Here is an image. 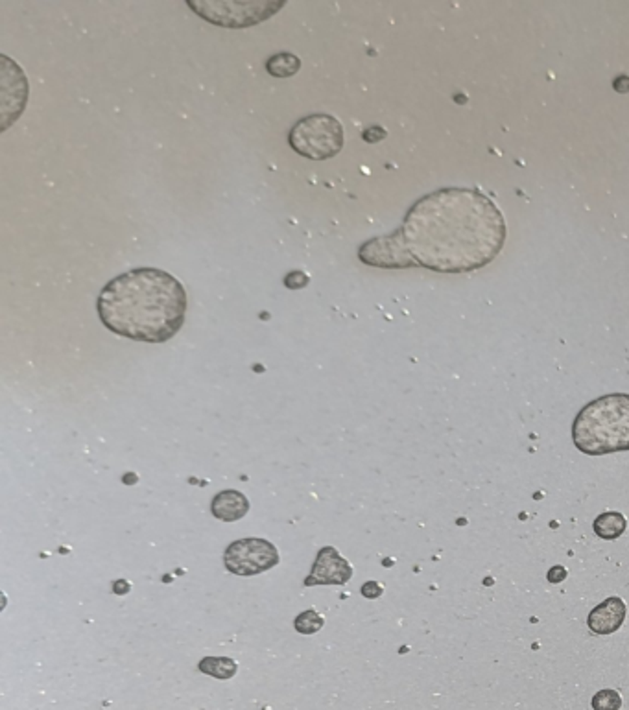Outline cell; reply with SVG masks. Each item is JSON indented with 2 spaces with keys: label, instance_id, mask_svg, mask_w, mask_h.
<instances>
[{
  "label": "cell",
  "instance_id": "6da1fadb",
  "mask_svg": "<svg viewBox=\"0 0 629 710\" xmlns=\"http://www.w3.org/2000/svg\"><path fill=\"white\" fill-rule=\"evenodd\" d=\"M400 233L415 264L442 273L484 268L506 242L502 212L471 188H442L421 197Z\"/></svg>",
  "mask_w": 629,
  "mask_h": 710
},
{
  "label": "cell",
  "instance_id": "7a4b0ae2",
  "mask_svg": "<svg viewBox=\"0 0 629 710\" xmlns=\"http://www.w3.org/2000/svg\"><path fill=\"white\" fill-rule=\"evenodd\" d=\"M183 285L159 268H133L115 277L98 295V316L118 336L146 343L174 338L187 316Z\"/></svg>",
  "mask_w": 629,
  "mask_h": 710
},
{
  "label": "cell",
  "instance_id": "3957f363",
  "mask_svg": "<svg viewBox=\"0 0 629 710\" xmlns=\"http://www.w3.org/2000/svg\"><path fill=\"white\" fill-rule=\"evenodd\" d=\"M572 440L589 456L629 450L628 393H611L589 402L574 419Z\"/></svg>",
  "mask_w": 629,
  "mask_h": 710
},
{
  "label": "cell",
  "instance_id": "277c9868",
  "mask_svg": "<svg viewBox=\"0 0 629 710\" xmlns=\"http://www.w3.org/2000/svg\"><path fill=\"white\" fill-rule=\"evenodd\" d=\"M342 122L327 113H316L301 118L294 124L288 135L292 150L306 159L325 161L333 159L343 148Z\"/></svg>",
  "mask_w": 629,
  "mask_h": 710
},
{
  "label": "cell",
  "instance_id": "5b68a950",
  "mask_svg": "<svg viewBox=\"0 0 629 710\" xmlns=\"http://www.w3.org/2000/svg\"><path fill=\"white\" fill-rule=\"evenodd\" d=\"M202 19L218 26H251L270 19L281 10L282 2H188Z\"/></svg>",
  "mask_w": 629,
  "mask_h": 710
},
{
  "label": "cell",
  "instance_id": "8992f818",
  "mask_svg": "<svg viewBox=\"0 0 629 710\" xmlns=\"http://www.w3.org/2000/svg\"><path fill=\"white\" fill-rule=\"evenodd\" d=\"M227 571L238 576H255L270 571L279 563V551L264 539H242L229 544L224 554Z\"/></svg>",
  "mask_w": 629,
  "mask_h": 710
},
{
  "label": "cell",
  "instance_id": "52a82bcc",
  "mask_svg": "<svg viewBox=\"0 0 629 710\" xmlns=\"http://www.w3.org/2000/svg\"><path fill=\"white\" fill-rule=\"evenodd\" d=\"M358 257L364 264L379 268H410L415 266V260L410 257L408 249L404 246L403 233L395 231L390 236L367 240L358 249Z\"/></svg>",
  "mask_w": 629,
  "mask_h": 710
},
{
  "label": "cell",
  "instance_id": "ba28073f",
  "mask_svg": "<svg viewBox=\"0 0 629 710\" xmlns=\"http://www.w3.org/2000/svg\"><path fill=\"white\" fill-rule=\"evenodd\" d=\"M352 576V566L340 556V551L333 546L321 548L314 568L305 580V587L316 585H345Z\"/></svg>",
  "mask_w": 629,
  "mask_h": 710
},
{
  "label": "cell",
  "instance_id": "9c48e42d",
  "mask_svg": "<svg viewBox=\"0 0 629 710\" xmlns=\"http://www.w3.org/2000/svg\"><path fill=\"white\" fill-rule=\"evenodd\" d=\"M625 614H628V607L622 600L616 598V596L607 598L598 607L592 609L591 614H589V629L596 635H611V633L618 631L620 626L624 624Z\"/></svg>",
  "mask_w": 629,
  "mask_h": 710
},
{
  "label": "cell",
  "instance_id": "30bf717a",
  "mask_svg": "<svg viewBox=\"0 0 629 710\" xmlns=\"http://www.w3.org/2000/svg\"><path fill=\"white\" fill-rule=\"evenodd\" d=\"M211 511L217 519L226 520V522H235V520L246 517V513L249 511V502L238 491H221L214 496Z\"/></svg>",
  "mask_w": 629,
  "mask_h": 710
},
{
  "label": "cell",
  "instance_id": "8fae6325",
  "mask_svg": "<svg viewBox=\"0 0 629 710\" xmlns=\"http://www.w3.org/2000/svg\"><path fill=\"white\" fill-rule=\"evenodd\" d=\"M628 528V520L622 513L618 511H607V513H601L596 520H594V532H596L598 537L607 539V541H613V539H618L622 533Z\"/></svg>",
  "mask_w": 629,
  "mask_h": 710
},
{
  "label": "cell",
  "instance_id": "7c38bea8",
  "mask_svg": "<svg viewBox=\"0 0 629 710\" xmlns=\"http://www.w3.org/2000/svg\"><path fill=\"white\" fill-rule=\"evenodd\" d=\"M301 69V59L296 54L290 52H282V54H275L266 61V70L273 78H290L296 76Z\"/></svg>",
  "mask_w": 629,
  "mask_h": 710
},
{
  "label": "cell",
  "instance_id": "4fadbf2b",
  "mask_svg": "<svg viewBox=\"0 0 629 710\" xmlns=\"http://www.w3.org/2000/svg\"><path fill=\"white\" fill-rule=\"evenodd\" d=\"M200 672L217 679H231L238 672V664L229 657H205L200 663Z\"/></svg>",
  "mask_w": 629,
  "mask_h": 710
},
{
  "label": "cell",
  "instance_id": "5bb4252c",
  "mask_svg": "<svg viewBox=\"0 0 629 710\" xmlns=\"http://www.w3.org/2000/svg\"><path fill=\"white\" fill-rule=\"evenodd\" d=\"M294 626L301 635H314L323 627V618L314 609H310V611L301 612L299 617L294 620Z\"/></svg>",
  "mask_w": 629,
  "mask_h": 710
},
{
  "label": "cell",
  "instance_id": "9a60e30c",
  "mask_svg": "<svg viewBox=\"0 0 629 710\" xmlns=\"http://www.w3.org/2000/svg\"><path fill=\"white\" fill-rule=\"evenodd\" d=\"M622 706V697L616 690H600L596 696L592 697V709L594 710H620Z\"/></svg>",
  "mask_w": 629,
  "mask_h": 710
},
{
  "label": "cell",
  "instance_id": "2e32d148",
  "mask_svg": "<svg viewBox=\"0 0 629 710\" xmlns=\"http://www.w3.org/2000/svg\"><path fill=\"white\" fill-rule=\"evenodd\" d=\"M310 282V279H308V275H306L305 271H301V270H296V271H290L287 277H284V286L287 288H290V290H297V288H305L306 285Z\"/></svg>",
  "mask_w": 629,
  "mask_h": 710
},
{
  "label": "cell",
  "instance_id": "e0dca14e",
  "mask_svg": "<svg viewBox=\"0 0 629 710\" xmlns=\"http://www.w3.org/2000/svg\"><path fill=\"white\" fill-rule=\"evenodd\" d=\"M382 585L381 583H376V581H367L364 587H362V594H364V598H369V600H375V598H379L382 594Z\"/></svg>",
  "mask_w": 629,
  "mask_h": 710
},
{
  "label": "cell",
  "instance_id": "ac0fdd59",
  "mask_svg": "<svg viewBox=\"0 0 629 710\" xmlns=\"http://www.w3.org/2000/svg\"><path fill=\"white\" fill-rule=\"evenodd\" d=\"M384 137H386V130H382V127L379 126H373L369 127V130L364 131V140H367V142H379V140H382Z\"/></svg>",
  "mask_w": 629,
  "mask_h": 710
},
{
  "label": "cell",
  "instance_id": "d6986e66",
  "mask_svg": "<svg viewBox=\"0 0 629 710\" xmlns=\"http://www.w3.org/2000/svg\"><path fill=\"white\" fill-rule=\"evenodd\" d=\"M565 578H567V568H565V566L558 565L550 568L548 572L550 583H561V581H565Z\"/></svg>",
  "mask_w": 629,
  "mask_h": 710
},
{
  "label": "cell",
  "instance_id": "ffe728a7",
  "mask_svg": "<svg viewBox=\"0 0 629 710\" xmlns=\"http://www.w3.org/2000/svg\"><path fill=\"white\" fill-rule=\"evenodd\" d=\"M613 87H615L616 93H620V94L629 93V76L620 74L618 78H616V80L613 81Z\"/></svg>",
  "mask_w": 629,
  "mask_h": 710
},
{
  "label": "cell",
  "instance_id": "44dd1931",
  "mask_svg": "<svg viewBox=\"0 0 629 710\" xmlns=\"http://www.w3.org/2000/svg\"><path fill=\"white\" fill-rule=\"evenodd\" d=\"M115 592L117 594H126V592H129V581H126V580H122V581H117L115 583Z\"/></svg>",
  "mask_w": 629,
  "mask_h": 710
}]
</instances>
